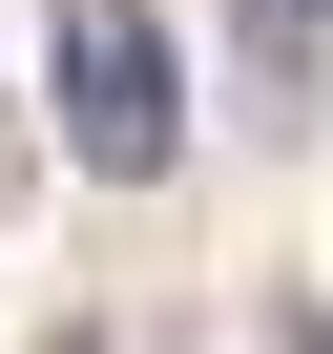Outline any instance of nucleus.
Listing matches in <instances>:
<instances>
[{
  "label": "nucleus",
  "instance_id": "1",
  "mask_svg": "<svg viewBox=\"0 0 333 354\" xmlns=\"http://www.w3.org/2000/svg\"><path fill=\"white\" fill-rule=\"evenodd\" d=\"M42 104L104 188H166V146H188V84H166V21L146 0H42Z\"/></svg>",
  "mask_w": 333,
  "mask_h": 354
},
{
  "label": "nucleus",
  "instance_id": "4",
  "mask_svg": "<svg viewBox=\"0 0 333 354\" xmlns=\"http://www.w3.org/2000/svg\"><path fill=\"white\" fill-rule=\"evenodd\" d=\"M0 209H21V125H0Z\"/></svg>",
  "mask_w": 333,
  "mask_h": 354
},
{
  "label": "nucleus",
  "instance_id": "2",
  "mask_svg": "<svg viewBox=\"0 0 333 354\" xmlns=\"http://www.w3.org/2000/svg\"><path fill=\"white\" fill-rule=\"evenodd\" d=\"M229 63H250V125H312L333 104V0H229Z\"/></svg>",
  "mask_w": 333,
  "mask_h": 354
},
{
  "label": "nucleus",
  "instance_id": "3",
  "mask_svg": "<svg viewBox=\"0 0 333 354\" xmlns=\"http://www.w3.org/2000/svg\"><path fill=\"white\" fill-rule=\"evenodd\" d=\"M42 354H125V333H84V313H63V333H42Z\"/></svg>",
  "mask_w": 333,
  "mask_h": 354
}]
</instances>
